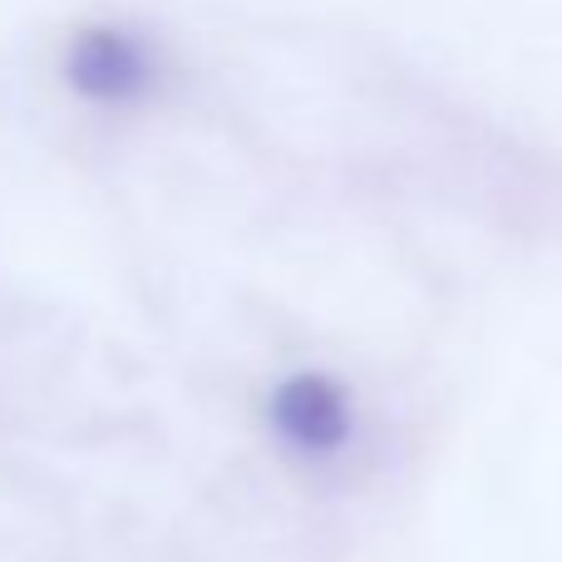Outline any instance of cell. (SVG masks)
Segmentation results:
<instances>
[{
	"instance_id": "obj_1",
	"label": "cell",
	"mask_w": 562,
	"mask_h": 562,
	"mask_svg": "<svg viewBox=\"0 0 562 562\" xmlns=\"http://www.w3.org/2000/svg\"><path fill=\"white\" fill-rule=\"evenodd\" d=\"M154 75V49L124 25H85L65 49V85L79 99L104 109H124L144 99Z\"/></svg>"
},
{
	"instance_id": "obj_2",
	"label": "cell",
	"mask_w": 562,
	"mask_h": 562,
	"mask_svg": "<svg viewBox=\"0 0 562 562\" xmlns=\"http://www.w3.org/2000/svg\"><path fill=\"white\" fill-rule=\"evenodd\" d=\"M267 415H272L281 445L306 459H330L350 439V395L340 380L321 375V370H301V375L281 380Z\"/></svg>"
}]
</instances>
